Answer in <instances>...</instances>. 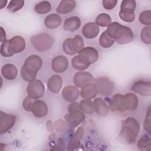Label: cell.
Segmentation results:
<instances>
[{
	"label": "cell",
	"instance_id": "obj_1",
	"mask_svg": "<svg viewBox=\"0 0 151 151\" xmlns=\"http://www.w3.org/2000/svg\"><path fill=\"white\" fill-rule=\"evenodd\" d=\"M138 104V98L133 93H129L125 95L116 94L110 100L109 107L113 111H133L137 109Z\"/></svg>",
	"mask_w": 151,
	"mask_h": 151
},
{
	"label": "cell",
	"instance_id": "obj_2",
	"mask_svg": "<svg viewBox=\"0 0 151 151\" xmlns=\"http://www.w3.org/2000/svg\"><path fill=\"white\" fill-rule=\"evenodd\" d=\"M107 34L118 44L123 45L131 42L134 38L132 29L117 22L111 23L106 30Z\"/></svg>",
	"mask_w": 151,
	"mask_h": 151
},
{
	"label": "cell",
	"instance_id": "obj_3",
	"mask_svg": "<svg viewBox=\"0 0 151 151\" xmlns=\"http://www.w3.org/2000/svg\"><path fill=\"white\" fill-rule=\"evenodd\" d=\"M42 65V61L38 55H31L29 56L25 60L21 69L22 78L28 82L34 81Z\"/></svg>",
	"mask_w": 151,
	"mask_h": 151
},
{
	"label": "cell",
	"instance_id": "obj_4",
	"mask_svg": "<svg viewBox=\"0 0 151 151\" xmlns=\"http://www.w3.org/2000/svg\"><path fill=\"white\" fill-rule=\"evenodd\" d=\"M139 130V122L134 117H129L122 122L119 137L128 143H133L136 142Z\"/></svg>",
	"mask_w": 151,
	"mask_h": 151
},
{
	"label": "cell",
	"instance_id": "obj_5",
	"mask_svg": "<svg viewBox=\"0 0 151 151\" xmlns=\"http://www.w3.org/2000/svg\"><path fill=\"white\" fill-rule=\"evenodd\" d=\"M25 41L19 35L6 40L1 45V54L5 57H11L15 54L22 52L25 48Z\"/></svg>",
	"mask_w": 151,
	"mask_h": 151
},
{
	"label": "cell",
	"instance_id": "obj_6",
	"mask_svg": "<svg viewBox=\"0 0 151 151\" xmlns=\"http://www.w3.org/2000/svg\"><path fill=\"white\" fill-rule=\"evenodd\" d=\"M30 41L34 48L39 51H44L50 49L54 43L52 37L45 32L32 35Z\"/></svg>",
	"mask_w": 151,
	"mask_h": 151
},
{
	"label": "cell",
	"instance_id": "obj_7",
	"mask_svg": "<svg viewBox=\"0 0 151 151\" xmlns=\"http://www.w3.org/2000/svg\"><path fill=\"white\" fill-rule=\"evenodd\" d=\"M84 47L83 38L78 35L74 38L65 39L63 43V48L64 52L68 55H74L78 52Z\"/></svg>",
	"mask_w": 151,
	"mask_h": 151
},
{
	"label": "cell",
	"instance_id": "obj_8",
	"mask_svg": "<svg viewBox=\"0 0 151 151\" xmlns=\"http://www.w3.org/2000/svg\"><path fill=\"white\" fill-rule=\"evenodd\" d=\"M94 85L97 88V93L100 95H110L114 90V83L107 77L96 78L94 81Z\"/></svg>",
	"mask_w": 151,
	"mask_h": 151
},
{
	"label": "cell",
	"instance_id": "obj_9",
	"mask_svg": "<svg viewBox=\"0 0 151 151\" xmlns=\"http://www.w3.org/2000/svg\"><path fill=\"white\" fill-rule=\"evenodd\" d=\"M27 91L28 96L38 99L42 97L45 93V87L40 80H34L28 84Z\"/></svg>",
	"mask_w": 151,
	"mask_h": 151
},
{
	"label": "cell",
	"instance_id": "obj_10",
	"mask_svg": "<svg viewBox=\"0 0 151 151\" xmlns=\"http://www.w3.org/2000/svg\"><path fill=\"white\" fill-rule=\"evenodd\" d=\"M16 117L14 115L1 111L0 113V133L4 134L11 129L15 124Z\"/></svg>",
	"mask_w": 151,
	"mask_h": 151
},
{
	"label": "cell",
	"instance_id": "obj_11",
	"mask_svg": "<svg viewBox=\"0 0 151 151\" xmlns=\"http://www.w3.org/2000/svg\"><path fill=\"white\" fill-rule=\"evenodd\" d=\"M78 55L90 64L95 63L99 58V53L97 50L91 47L83 48L78 52Z\"/></svg>",
	"mask_w": 151,
	"mask_h": 151
},
{
	"label": "cell",
	"instance_id": "obj_12",
	"mask_svg": "<svg viewBox=\"0 0 151 151\" xmlns=\"http://www.w3.org/2000/svg\"><path fill=\"white\" fill-rule=\"evenodd\" d=\"M132 90L140 95L150 96L151 95V84L150 81H137L132 87Z\"/></svg>",
	"mask_w": 151,
	"mask_h": 151
},
{
	"label": "cell",
	"instance_id": "obj_13",
	"mask_svg": "<svg viewBox=\"0 0 151 151\" xmlns=\"http://www.w3.org/2000/svg\"><path fill=\"white\" fill-rule=\"evenodd\" d=\"M66 122L72 127L77 126L85 119V115L80 109L69 112V114L65 116Z\"/></svg>",
	"mask_w": 151,
	"mask_h": 151
},
{
	"label": "cell",
	"instance_id": "obj_14",
	"mask_svg": "<svg viewBox=\"0 0 151 151\" xmlns=\"http://www.w3.org/2000/svg\"><path fill=\"white\" fill-rule=\"evenodd\" d=\"M74 83L78 87H83L85 85L91 83L94 81L93 76L88 72H78L73 77Z\"/></svg>",
	"mask_w": 151,
	"mask_h": 151
},
{
	"label": "cell",
	"instance_id": "obj_15",
	"mask_svg": "<svg viewBox=\"0 0 151 151\" xmlns=\"http://www.w3.org/2000/svg\"><path fill=\"white\" fill-rule=\"evenodd\" d=\"M68 66V60L64 55L57 56L52 61V68L56 73H63L67 69Z\"/></svg>",
	"mask_w": 151,
	"mask_h": 151
},
{
	"label": "cell",
	"instance_id": "obj_16",
	"mask_svg": "<svg viewBox=\"0 0 151 151\" xmlns=\"http://www.w3.org/2000/svg\"><path fill=\"white\" fill-rule=\"evenodd\" d=\"M31 111L37 117H43L48 113L47 105L44 101L37 99L33 104Z\"/></svg>",
	"mask_w": 151,
	"mask_h": 151
},
{
	"label": "cell",
	"instance_id": "obj_17",
	"mask_svg": "<svg viewBox=\"0 0 151 151\" xmlns=\"http://www.w3.org/2000/svg\"><path fill=\"white\" fill-rule=\"evenodd\" d=\"M100 31L99 27L96 22H88L83 28L82 32L83 35L88 39H93L97 36Z\"/></svg>",
	"mask_w": 151,
	"mask_h": 151
},
{
	"label": "cell",
	"instance_id": "obj_18",
	"mask_svg": "<svg viewBox=\"0 0 151 151\" xmlns=\"http://www.w3.org/2000/svg\"><path fill=\"white\" fill-rule=\"evenodd\" d=\"M62 94L65 100L70 102L73 101L78 97L79 91L76 87L68 86L64 88Z\"/></svg>",
	"mask_w": 151,
	"mask_h": 151
},
{
	"label": "cell",
	"instance_id": "obj_19",
	"mask_svg": "<svg viewBox=\"0 0 151 151\" xmlns=\"http://www.w3.org/2000/svg\"><path fill=\"white\" fill-rule=\"evenodd\" d=\"M62 78L57 74L52 76L48 80V88L50 91L55 93H58L62 87Z\"/></svg>",
	"mask_w": 151,
	"mask_h": 151
},
{
	"label": "cell",
	"instance_id": "obj_20",
	"mask_svg": "<svg viewBox=\"0 0 151 151\" xmlns=\"http://www.w3.org/2000/svg\"><path fill=\"white\" fill-rule=\"evenodd\" d=\"M1 73L5 78L12 80H14L17 77L18 70L14 64H6L2 67Z\"/></svg>",
	"mask_w": 151,
	"mask_h": 151
},
{
	"label": "cell",
	"instance_id": "obj_21",
	"mask_svg": "<svg viewBox=\"0 0 151 151\" xmlns=\"http://www.w3.org/2000/svg\"><path fill=\"white\" fill-rule=\"evenodd\" d=\"M83 134L84 130L83 127H78L74 134L73 135L70 142H69L67 146V149L69 150H72L78 147L80 145V142L81 139L83 138Z\"/></svg>",
	"mask_w": 151,
	"mask_h": 151
},
{
	"label": "cell",
	"instance_id": "obj_22",
	"mask_svg": "<svg viewBox=\"0 0 151 151\" xmlns=\"http://www.w3.org/2000/svg\"><path fill=\"white\" fill-rule=\"evenodd\" d=\"M81 25V20L80 18L73 16L68 18L64 21L63 28L66 31H74L79 28Z\"/></svg>",
	"mask_w": 151,
	"mask_h": 151
},
{
	"label": "cell",
	"instance_id": "obj_23",
	"mask_svg": "<svg viewBox=\"0 0 151 151\" xmlns=\"http://www.w3.org/2000/svg\"><path fill=\"white\" fill-rule=\"evenodd\" d=\"M81 96L85 99H91L94 98L97 94V90L96 86L93 83H88L82 87L81 91Z\"/></svg>",
	"mask_w": 151,
	"mask_h": 151
},
{
	"label": "cell",
	"instance_id": "obj_24",
	"mask_svg": "<svg viewBox=\"0 0 151 151\" xmlns=\"http://www.w3.org/2000/svg\"><path fill=\"white\" fill-rule=\"evenodd\" d=\"M93 108L96 113L100 116H106L109 112V108L101 98H96L93 101Z\"/></svg>",
	"mask_w": 151,
	"mask_h": 151
},
{
	"label": "cell",
	"instance_id": "obj_25",
	"mask_svg": "<svg viewBox=\"0 0 151 151\" xmlns=\"http://www.w3.org/2000/svg\"><path fill=\"white\" fill-rule=\"evenodd\" d=\"M62 19L60 15L57 14H51L45 17L44 20L45 25L50 29H55L61 24Z\"/></svg>",
	"mask_w": 151,
	"mask_h": 151
},
{
	"label": "cell",
	"instance_id": "obj_26",
	"mask_svg": "<svg viewBox=\"0 0 151 151\" xmlns=\"http://www.w3.org/2000/svg\"><path fill=\"white\" fill-rule=\"evenodd\" d=\"M76 2L72 0H64L61 1L56 9L58 13L65 14L73 11L76 6Z\"/></svg>",
	"mask_w": 151,
	"mask_h": 151
},
{
	"label": "cell",
	"instance_id": "obj_27",
	"mask_svg": "<svg viewBox=\"0 0 151 151\" xmlns=\"http://www.w3.org/2000/svg\"><path fill=\"white\" fill-rule=\"evenodd\" d=\"M71 64L74 68L81 71L86 70L90 65L79 55H76L73 58Z\"/></svg>",
	"mask_w": 151,
	"mask_h": 151
},
{
	"label": "cell",
	"instance_id": "obj_28",
	"mask_svg": "<svg viewBox=\"0 0 151 151\" xmlns=\"http://www.w3.org/2000/svg\"><path fill=\"white\" fill-rule=\"evenodd\" d=\"M114 40L111 38L107 33L106 31H104L99 38V43L104 48H108L111 47L114 43Z\"/></svg>",
	"mask_w": 151,
	"mask_h": 151
},
{
	"label": "cell",
	"instance_id": "obj_29",
	"mask_svg": "<svg viewBox=\"0 0 151 151\" xmlns=\"http://www.w3.org/2000/svg\"><path fill=\"white\" fill-rule=\"evenodd\" d=\"M111 22L110 16L106 13H101L99 14L96 19V23L98 26L108 27Z\"/></svg>",
	"mask_w": 151,
	"mask_h": 151
},
{
	"label": "cell",
	"instance_id": "obj_30",
	"mask_svg": "<svg viewBox=\"0 0 151 151\" xmlns=\"http://www.w3.org/2000/svg\"><path fill=\"white\" fill-rule=\"evenodd\" d=\"M136 6V1L134 0L123 1L120 5V11L126 12H134Z\"/></svg>",
	"mask_w": 151,
	"mask_h": 151
},
{
	"label": "cell",
	"instance_id": "obj_31",
	"mask_svg": "<svg viewBox=\"0 0 151 151\" xmlns=\"http://www.w3.org/2000/svg\"><path fill=\"white\" fill-rule=\"evenodd\" d=\"M51 8V6L49 2L42 1L36 4L34 9L37 13L40 14H44L50 12Z\"/></svg>",
	"mask_w": 151,
	"mask_h": 151
},
{
	"label": "cell",
	"instance_id": "obj_32",
	"mask_svg": "<svg viewBox=\"0 0 151 151\" xmlns=\"http://www.w3.org/2000/svg\"><path fill=\"white\" fill-rule=\"evenodd\" d=\"M151 139L149 136H143L137 142V147L141 150H150Z\"/></svg>",
	"mask_w": 151,
	"mask_h": 151
},
{
	"label": "cell",
	"instance_id": "obj_33",
	"mask_svg": "<svg viewBox=\"0 0 151 151\" xmlns=\"http://www.w3.org/2000/svg\"><path fill=\"white\" fill-rule=\"evenodd\" d=\"M79 107L83 113L87 114H92L94 111L93 104L92 101L88 99L81 100L79 104Z\"/></svg>",
	"mask_w": 151,
	"mask_h": 151
},
{
	"label": "cell",
	"instance_id": "obj_34",
	"mask_svg": "<svg viewBox=\"0 0 151 151\" xmlns=\"http://www.w3.org/2000/svg\"><path fill=\"white\" fill-rule=\"evenodd\" d=\"M139 19L142 24L150 25L151 24V11L150 10L142 11L139 15Z\"/></svg>",
	"mask_w": 151,
	"mask_h": 151
},
{
	"label": "cell",
	"instance_id": "obj_35",
	"mask_svg": "<svg viewBox=\"0 0 151 151\" xmlns=\"http://www.w3.org/2000/svg\"><path fill=\"white\" fill-rule=\"evenodd\" d=\"M24 5V1H11L8 5L7 9L13 12L21 9Z\"/></svg>",
	"mask_w": 151,
	"mask_h": 151
},
{
	"label": "cell",
	"instance_id": "obj_36",
	"mask_svg": "<svg viewBox=\"0 0 151 151\" xmlns=\"http://www.w3.org/2000/svg\"><path fill=\"white\" fill-rule=\"evenodd\" d=\"M151 29L150 27H145L141 31V40L142 41L147 44H150L151 42Z\"/></svg>",
	"mask_w": 151,
	"mask_h": 151
},
{
	"label": "cell",
	"instance_id": "obj_37",
	"mask_svg": "<svg viewBox=\"0 0 151 151\" xmlns=\"http://www.w3.org/2000/svg\"><path fill=\"white\" fill-rule=\"evenodd\" d=\"M119 14L121 19L126 22H132L134 20L135 18L134 12H126L120 11Z\"/></svg>",
	"mask_w": 151,
	"mask_h": 151
},
{
	"label": "cell",
	"instance_id": "obj_38",
	"mask_svg": "<svg viewBox=\"0 0 151 151\" xmlns=\"http://www.w3.org/2000/svg\"><path fill=\"white\" fill-rule=\"evenodd\" d=\"M36 100H37L36 99L32 98L28 96L27 97H26L22 103V106H23L24 109L28 111H31L32 107L33 106L34 101Z\"/></svg>",
	"mask_w": 151,
	"mask_h": 151
},
{
	"label": "cell",
	"instance_id": "obj_39",
	"mask_svg": "<svg viewBox=\"0 0 151 151\" xmlns=\"http://www.w3.org/2000/svg\"><path fill=\"white\" fill-rule=\"evenodd\" d=\"M144 129L146 131L148 132V133H150V107L148 108L147 114L146 116L145 123H144Z\"/></svg>",
	"mask_w": 151,
	"mask_h": 151
},
{
	"label": "cell",
	"instance_id": "obj_40",
	"mask_svg": "<svg viewBox=\"0 0 151 151\" xmlns=\"http://www.w3.org/2000/svg\"><path fill=\"white\" fill-rule=\"evenodd\" d=\"M103 3V7L108 10H111L112 9H113L117 3V1L116 0H104L102 2Z\"/></svg>",
	"mask_w": 151,
	"mask_h": 151
},
{
	"label": "cell",
	"instance_id": "obj_41",
	"mask_svg": "<svg viewBox=\"0 0 151 151\" xmlns=\"http://www.w3.org/2000/svg\"><path fill=\"white\" fill-rule=\"evenodd\" d=\"M78 109H80L79 104L78 103H76V102H73L71 104H70L68 107V112H71V111H74L76 110H78Z\"/></svg>",
	"mask_w": 151,
	"mask_h": 151
},
{
	"label": "cell",
	"instance_id": "obj_42",
	"mask_svg": "<svg viewBox=\"0 0 151 151\" xmlns=\"http://www.w3.org/2000/svg\"><path fill=\"white\" fill-rule=\"evenodd\" d=\"M1 29V42H3L4 41H6V35H5V31L4 29L2 27L0 28Z\"/></svg>",
	"mask_w": 151,
	"mask_h": 151
},
{
	"label": "cell",
	"instance_id": "obj_43",
	"mask_svg": "<svg viewBox=\"0 0 151 151\" xmlns=\"http://www.w3.org/2000/svg\"><path fill=\"white\" fill-rule=\"evenodd\" d=\"M7 3L6 1H4V0H1L0 2V6H1V8L2 9L6 5V4Z\"/></svg>",
	"mask_w": 151,
	"mask_h": 151
}]
</instances>
